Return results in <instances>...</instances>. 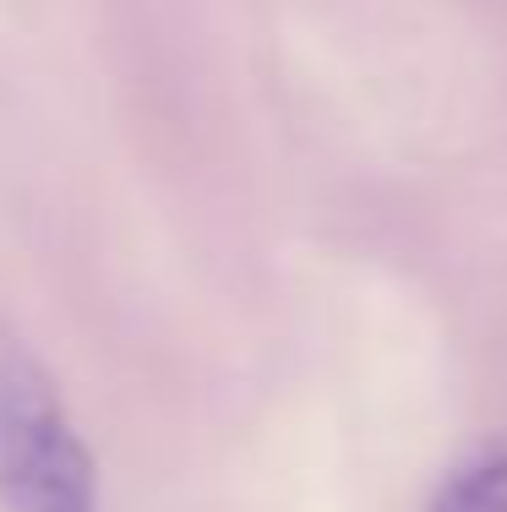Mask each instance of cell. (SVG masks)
<instances>
[{
  "label": "cell",
  "mask_w": 507,
  "mask_h": 512,
  "mask_svg": "<svg viewBox=\"0 0 507 512\" xmlns=\"http://www.w3.org/2000/svg\"><path fill=\"white\" fill-rule=\"evenodd\" d=\"M0 507L104 512L99 463L39 349L0 316Z\"/></svg>",
  "instance_id": "obj_1"
},
{
  "label": "cell",
  "mask_w": 507,
  "mask_h": 512,
  "mask_svg": "<svg viewBox=\"0 0 507 512\" xmlns=\"http://www.w3.org/2000/svg\"><path fill=\"white\" fill-rule=\"evenodd\" d=\"M431 512H507V447H486L442 480Z\"/></svg>",
  "instance_id": "obj_2"
}]
</instances>
